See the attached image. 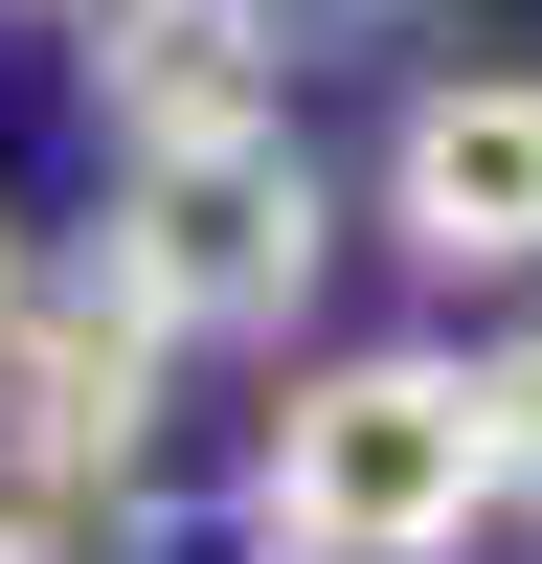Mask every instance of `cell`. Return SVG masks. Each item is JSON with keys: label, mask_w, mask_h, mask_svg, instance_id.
I'll return each mask as SVG.
<instances>
[{"label": "cell", "mask_w": 542, "mask_h": 564, "mask_svg": "<svg viewBox=\"0 0 542 564\" xmlns=\"http://www.w3.org/2000/svg\"><path fill=\"white\" fill-rule=\"evenodd\" d=\"M0 316H23V249H0Z\"/></svg>", "instance_id": "obj_8"}, {"label": "cell", "mask_w": 542, "mask_h": 564, "mask_svg": "<svg viewBox=\"0 0 542 564\" xmlns=\"http://www.w3.org/2000/svg\"><path fill=\"white\" fill-rule=\"evenodd\" d=\"M136 430H159V316L90 271V294H23L0 316V452H23L45 497H90V475H136Z\"/></svg>", "instance_id": "obj_4"}, {"label": "cell", "mask_w": 542, "mask_h": 564, "mask_svg": "<svg viewBox=\"0 0 542 564\" xmlns=\"http://www.w3.org/2000/svg\"><path fill=\"white\" fill-rule=\"evenodd\" d=\"M113 294L159 339H271L316 294V135L294 113H204V135H113Z\"/></svg>", "instance_id": "obj_2"}, {"label": "cell", "mask_w": 542, "mask_h": 564, "mask_svg": "<svg viewBox=\"0 0 542 564\" xmlns=\"http://www.w3.org/2000/svg\"><path fill=\"white\" fill-rule=\"evenodd\" d=\"M475 406H497V497H542V316L475 361Z\"/></svg>", "instance_id": "obj_6"}, {"label": "cell", "mask_w": 542, "mask_h": 564, "mask_svg": "<svg viewBox=\"0 0 542 564\" xmlns=\"http://www.w3.org/2000/svg\"><path fill=\"white\" fill-rule=\"evenodd\" d=\"M475 520H497L475 361L384 339V361H316V384L271 406V542H294V564H452Z\"/></svg>", "instance_id": "obj_1"}, {"label": "cell", "mask_w": 542, "mask_h": 564, "mask_svg": "<svg viewBox=\"0 0 542 564\" xmlns=\"http://www.w3.org/2000/svg\"><path fill=\"white\" fill-rule=\"evenodd\" d=\"M0 564H68V542H45V520H0Z\"/></svg>", "instance_id": "obj_7"}, {"label": "cell", "mask_w": 542, "mask_h": 564, "mask_svg": "<svg viewBox=\"0 0 542 564\" xmlns=\"http://www.w3.org/2000/svg\"><path fill=\"white\" fill-rule=\"evenodd\" d=\"M384 226L430 271H542V68H452L384 135Z\"/></svg>", "instance_id": "obj_3"}, {"label": "cell", "mask_w": 542, "mask_h": 564, "mask_svg": "<svg viewBox=\"0 0 542 564\" xmlns=\"http://www.w3.org/2000/svg\"><path fill=\"white\" fill-rule=\"evenodd\" d=\"M90 90H113V135L271 113V0H90Z\"/></svg>", "instance_id": "obj_5"}]
</instances>
